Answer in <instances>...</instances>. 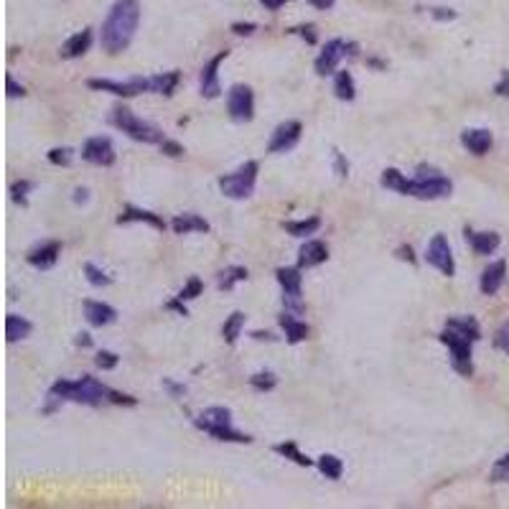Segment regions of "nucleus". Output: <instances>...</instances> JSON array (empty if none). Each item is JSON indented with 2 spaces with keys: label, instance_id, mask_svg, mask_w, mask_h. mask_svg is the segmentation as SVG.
Returning a JSON list of instances; mask_svg holds the SVG:
<instances>
[{
  "label": "nucleus",
  "instance_id": "nucleus-17",
  "mask_svg": "<svg viewBox=\"0 0 509 509\" xmlns=\"http://www.w3.org/2000/svg\"><path fill=\"white\" fill-rule=\"evenodd\" d=\"M504 280H507V260L489 262V265L484 267L481 280H479V291L484 296H496L499 288L504 286Z\"/></svg>",
  "mask_w": 509,
  "mask_h": 509
},
{
  "label": "nucleus",
  "instance_id": "nucleus-1",
  "mask_svg": "<svg viewBox=\"0 0 509 509\" xmlns=\"http://www.w3.org/2000/svg\"><path fill=\"white\" fill-rule=\"evenodd\" d=\"M140 23V3L138 0H117L110 8L107 18L102 21L100 44L107 54H122L133 44V36Z\"/></svg>",
  "mask_w": 509,
  "mask_h": 509
},
{
  "label": "nucleus",
  "instance_id": "nucleus-19",
  "mask_svg": "<svg viewBox=\"0 0 509 509\" xmlns=\"http://www.w3.org/2000/svg\"><path fill=\"white\" fill-rule=\"evenodd\" d=\"M461 146L471 153V156H486L494 146V135L484 127H469L461 133Z\"/></svg>",
  "mask_w": 509,
  "mask_h": 509
},
{
  "label": "nucleus",
  "instance_id": "nucleus-57",
  "mask_svg": "<svg viewBox=\"0 0 509 509\" xmlns=\"http://www.w3.org/2000/svg\"><path fill=\"white\" fill-rule=\"evenodd\" d=\"M308 3H311L313 8H318V11H329V8L334 6L337 0H308Z\"/></svg>",
  "mask_w": 509,
  "mask_h": 509
},
{
  "label": "nucleus",
  "instance_id": "nucleus-33",
  "mask_svg": "<svg viewBox=\"0 0 509 509\" xmlns=\"http://www.w3.org/2000/svg\"><path fill=\"white\" fill-rule=\"evenodd\" d=\"M273 451L278 453V456H283V458H288V461H293V464H298V466H303V469H308V466H313V461L305 453H300V448L293 440H283V443H275L273 445Z\"/></svg>",
  "mask_w": 509,
  "mask_h": 509
},
{
  "label": "nucleus",
  "instance_id": "nucleus-15",
  "mask_svg": "<svg viewBox=\"0 0 509 509\" xmlns=\"http://www.w3.org/2000/svg\"><path fill=\"white\" fill-rule=\"evenodd\" d=\"M227 57H229V51L224 49L204 64L201 74H199V92H201V97H206V100H216V97L222 95V84H219V66H222V62Z\"/></svg>",
  "mask_w": 509,
  "mask_h": 509
},
{
  "label": "nucleus",
  "instance_id": "nucleus-23",
  "mask_svg": "<svg viewBox=\"0 0 509 509\" xmlns=\"http://www.w3.org/2000/svg\"><path fill=\"white\" fill-rule=\"evenodd\" d=\"M280 326H283V331H286V341L288 344H300V341H305L308 339V334H311V329H308V324L305 321H300V318H296V313H291V311H286V313H280Z\"/></svg>",
  "mask_w": 509,
  "mask_h": 509
},
{
  "label": "nucleus",
  "instance_id": "nucleus-39",
  "mask_svg": "<svg viewBox=\"0 0 509 509\" xmlns=\"http://www.w3.org/2000/svg\"><path fill=\"white\" fill-rule=\"evenodd\" d=\"M201 293H204V283H201V278H197V275H191V278L184 283V288H181V293H178V298H181V300H194V298H199Z\"/></svg>",
  "mask_w": 509,
  "mask_h": 509
},
{
  "label": "nucleus",
  "instance_id": "nucleus-45",
  "mask_svg": "<svg viewBox=\"0 0 509 509\" xmlns=\"http://www.w3.org/2000/svg\"><path fill=\"white\" fill-rule=\"evenodd\" d=\"M160 151H163V156H168V158H181V156H184V146L171 138H165L163 143H160Z\"/></svg>",
  "mask_w": 509,
  "mask_h": 509
},
{
  "label": "nucleus",
  "instance_id": "nucleus-30",
  "mask_svg": "<svg viewBox=\"0 0 509 509\" xmlns=\"http://www.w3.org/2000/svg\"><path fill=\"white\" fill-rule=\"evenodd\" d=\"M334 95H337V100H341V102H354L356 84H354L351 71H337V76H334Z\"/></svg>",
  "mask_w": 509,
  "mask_h": 509
},
{
  "label": "nucleus",
  "instance_id": "nucleus-29",
  "mask_svg": "<svg viewBox=\"0 0 509 509\" xmlns=\"http://www.w3.org/2000/svg\"><path fill=\"white\" fill-rule=\"evenodd\" d=\"M445 329H453L458 331L461 337L471 339V341H479L481 339V326L474 316H451L445 321Z\"/></svg>",
  "mask_w": 509,
  "mask_h": 509
},
{
  "label": "nucleus",
  "instance_id": "nucleus-52",
  "mask_svg": "<svg viewBox=\"0 0 509 509\" xmlns=\"http://www.w3.org/2000/svg\"><path fill=\"white\" fill-rule=\"evenodd\" d=\"M184 303H186V300H181V298L176 296L173 300H168V303H165V308H168V311H176L178 316H189V308H186Z\"/></svg>",
  "mask_w": 509,
  "mask_h": 509
},
{
  "label": "nucleus",
  "instance_id": "nucleus-36",
  "mask_svg": "<svg viewBox=\"0 0 509 509\" xmlns=\"http://www.w3.org/2000/svg\"><path fill=\"white\" fill-rule=\"evenodd\" d=\"M275 385H278V377H275V372H270V369L255 372V375L250 377V387H252L255 392H270V390H275Z\"/></svg>",
  "mask_w": 509,
  "mask_h": 509
},
{
  "label": "nucleus",
  "instance_id": "nucleus-51",
  "mask_svg": "<svg viewBox=\"0 0 509 509\" xmlns=\"http://www.w3.org/2000/svg\"><path fill=\"white\" fill-rule=\"evenodd\" d=\"M494 92L499 97H509V69L502 71V76H499V82L494 84Z\"/></svg>",
  "mask_w": 509,
  "mask_h": 509
},
{
  "label": "nucleus",
  "instance_id": "nucleus-13",
  "mask_svg": "<svg viewBox=\"0 0 509 509\" xmlns=\"http://www.w3.org/2000/svg\"><path fill=\"white\" fill-rule=\"evenodd\" d=\"M341 59H346V41L344 38H331V41H326V46L316 57V62H313V69H316L318 76L337 74Z\"/></svg>",
  "mask_w": 509,
  "mask_h": 509
},
{
  "label": "nucleus",
  "instance_id": "nucleus-46",
  "mask_svg": "<svg viewBox=\"0 0 509 509\" xmlns=\"http://www.w3.org/2000/svg\"><path fill=\"white\" fill-rule=\"evenodd\" d=\"M291 33H296V36H300V38H303V41H305V44H311V46L318 41V36H316V28H313L311 23H308V25H298V28H293Z\"/></svg>",
  "mask_w": 509,
  "mask_h": 509
},
{
  "label": "nucleus",
  "instance_id": "nucleus-48",
  "mask_svg": "<svg viewBox=\"0 0 509 509\" xmlns=\"http://www.w3.org/2000/svg\"><path fill=\"white\" fill-rule=\"evenodd\" d=\"M163 390H165V392H168V394H171V397H176V400H178V397H184V394H186V385H181V382L168 380V377H165V380H163Z\"/></svg>",
  "mask_w": 509,
  "mask_h": 509
},
{
  "label": "nucleus",
  "instance_id": "nucleus-11",
  "mask_svg": "<svg viewBox=\"0 0 509 509\" xmlns=\"http://www.w3.org/2000/svg\"><path fill=\"white\" fill-rule=\"evenodd\" d=\"M426 262L431 267H435L438 273H443L445 278H453L456 275V260H453V250L451 242L445 235H433L431 242L426 247Z\"/></svg>",
  "mask_w": 509,
  "mask_h": 509
},
{
  "label": "nucleus",
  "instance_id": "nucleus-55",
  "mask_svg": "<svg viewBox=\"0 0 509 509\" xmlns=\"http://www.w3.org/2000/svg\"><path fill=\"white\" fill-rule=\"evenodd\" d=\"M74 344L76 346H82V349H92V337H89L87 331H82V334H76L74 337Z\"/></svg>",
  "mask_w": 509,
  "mask_h": 509
},
{
  "label": "nucleus",
  "instance_id": "nucleus-40",
  "mask_svg": "<svg viewBox=\"0 0 509 509\" xmlns=\"http://www.w3.org/2000/svg\"><path fill=\"white\" fill-rule=\"evenodd\" d=\"M95 364H97V369H102V372H110V369H115L120 364V354H115V351H110V349H100L95 354Z\"/></svg>",
  "mask_w": 509,
  "mask_h": 509
},
{
  "label": "nucleus",
  "instance_id": "nucleus-21",
  "mask_svg": "<svg viewBox=\"0 0 509 509\" xmlns=\"http://www.w3.org/2000/svg\"><path fill=\"white\" fill-rule=\"evenodd\" d=\"M329 260V247L321 240H305L303 247L298 250V267L308 270V267H318Z\"/></svg>",
  "mask_w": 509,
  "mask_h": 509
},
{
  "label": "nucleus",
  "instance_id": "nucleus-5",
  "mask_svg": "<svg viewBox=\"0 0 509 509\" xmlns=\"http://www.w3.org/2000/svg\"><path fill=\"white\" fill-rule=\"evenodd\" d=\"M451 191H453L451 178L445 176L440 168H435V165H418L410 197L423 199V201H435V199L451 197Z\"/></svg>",
  "mask_w": 509,
  "mask_h": 509
},
{
  "label": "nucleus",
  "instance_id": "nucleus-26",
  "mask_svg": "<svg viewBox=\"0 0 509 509\" xmlns=\"http://www.w3.org/2000/svg\"><path fill=\"white\" fill-rule=\"evenodd\" d=\"M33 334V324L25 316H18V313H8L6 316V339L8 344L23 341Z\"/></svg>",
  "mask_w": 509,
  "mask_h": 509
},
{
  "label": "nucleus",
  "instance_id": "nucleus-6",
  "mask_svg": "<svg viewBox=\"0 0 509 509\" xmlns=\"http://www.w3.org/2000/svg\"><path fill=\"white\" fill-rule=\"evenodd\" d=\"M257 173H260L257 160H245L235 173H224V176L216 181V186H219V191H222L227 199L242 201V199H250L255 194Z\"/></svg>",
  "mask_w": 509,
  "mask_h": 509
},
{
  "label": "nucleus",
  "instance_id": "nucleus-4",
  "mask_svg": "<svg viewBox=\"0 0 509 509\" xmlns=\"http://www.w3.org/2000/svg\"><path fill=\"white\" fill-rule=\"evenodd\" d=\"M110 122H112L120 133H125L130 140H138V143H146V146H160L165 140L163 130L156 127L153 122L143 120L125 105H117V107L110 112Z\"/></svg>",
  "mask_w": 509,
  "mask_h": 509
},
{
  "label": "nucleus",
  "instance_id": "nucleus-10",
  "mask_svg": "<svg viewBox=\"0 0 509 509\" xmlns=\"http://www.w3.org/2000/svg\"><path fill=\"white\" fill-rule=\"evenodd\" d=\"M227 112L240 125L252 122L255 117V92L250 84H232L227 92Z\"/></svg>",
  "mask_w": 509,
  "mask_h": 509
},
{
  "label": "nucleus",
  "instance_id": "nucleus-9",
  "mask_svg": "<svg viewBox=\"0 0 509 509\" xmlns=\"http://www.w3.org/2000/svg\"><path fill=\"white\" fill-rule=\"evenodd\" d=\"M275 278H278V286L283 288V305H286V311L291 313L303 311V303H300V296H303L300 267H278Z\"/></svg>",
  "mask_w": 509,
  "mask_h": 509
},
{
  "label": "nucleus",
  "instance_id": "nucleus-56",
  "mask_svg": "<svg viewBox=\"0 0 509 509\" xmlns=\"http://www.w3.org/2000/svg\"><path fill=\"white\" fill-rule=\"evenodd\" d=\"M262 6H265V11H280V8L286 6L288 0H260Z\"/></svg>",
  "mask_w": 509,
  "mask_h": 509
},
{
  "label": "nucleus",
  "instance_id": "nucleus-42",
  "mask_svg": "<svg viewBox=\"0 0 509 509\" xmlns=\"http://www.w3.org/2000/svg\"><path fill=\"white\" fill-rule=\"evenodd\" d=\"M491 481H509V453H504L494 466H491Z\"/></svg>",
  "mask_w": 509,
  "mask_h": 509
},
{
  "label": "nucleus",
  "instance_id": "nucleus-12",
  "mask_svg": "<svg viewBox=\"0 0 509 509\" xmlns=\"http://www.w3.org/2000/svg\"><path fill=\"white\" fill-rule=\"evenodd\" d=\"M82 160H87V163L92 165H100V168H110V165L117 160L112 140H110L107 135H92V138H87L82 146Z\"/></svg>",
  "mask_w": 509,
  "mask_h": 509
},
{
  "label": "nucleus",
  "instance_id": "nucleus-59",
  "mask_svg": "<svg viewBox=\"0 0 509 509\" xmlns=\"http://www.w3.org/2000/svg\"><path fill=\"white\" fill-rule=\"evenodd\" d=\"M252 339H257V341H275V337L270 331H255Z\"/></svg>",
  "mask_w": 509,
  "mask_h": 509
},
{
  "label": "nucleus",
  "instance_id": "nucleus-35",
  "mask_svg": "<svg viewBox=\"0 0 509 509\" xmlns=\"http://www.w3.org/2000/svg\"><path fill=\"white\" fill-rule=\"evenodd\" d=\"M316 466L326 479H331V481L341 479V474H344V461L339 456H334V453H324V456H318Z\"/></svg>",
  "mask_w": 509,
  "mask_h": 509
},
{
  "label": "nucleus",
  "instance_id": "nucleus-25",
  "mask_svg": "<svg viewBox=\"0 0 509 509\" xmlns=\"http://www.w3.org/2000/svg\"><path fill=\"white\" fill-rule=\"evenodd\" d=\"M171 229L176 235H191V232H209V222L204 219V216L194 214V211H186V214H176L171 219Z\"/></svg>",
  "mask_w": 509,
  "mask_h": 509
},
{
  "label": "nucleus",
  "instance_id": "nucleus-27",
  "mask_svg": "<svg viewBox=\"0 0 509 509\" xmlns=\"http://www.w3.org/2000/svg\"><path fill=\"white\" fill-rule=\"evenodd\" d=\"M380 184L390 191H397L402 197H410V191H413V178H407L405 173L397 171V168H385Z\"/></svg>",
  "mask_w": 509,
  "mask_h": 509
},
{
  "label": "nucleus",
  "instance_id": "nucleus-53",
  "mask_svg": "<svg viewBox=\"0 0 509 509\" xmlns=\"http://www.w3.org/2000/svg\"><path fill=\"white\" fill-rule=\"evenodd\" d=\"M431 16L435 21H453L456 18V11H451V8H433Z\"/></svg>",
  "mask_w": 509,
  "mask_h": 509
},
{
  "label": "nucleus",
  "instance_id": "nucleus-18",
  "mask_svg": "<svg viewBox=\"0 0 509 509\" xmlns=\"http://www.w3.org/2000/svg\"><path fill=\"white\" fill-rule=\"evenodd\" d=\"M130 222L151 224L153 229H160V232H163L165 227H171V222H165L163 216L156 214V211H151V209H140V206H133V204H127L125 209L120 211V216H117V224H130Z\"/></svg>",
  "mask_w": 509,
  "mask_h": 509
},
{
  "label": "nucleus",
  "instance_id": "nucleus-31",
  "mask_svg": "<svg viewBox=\"0 0 509 509\" xmlns=\"http://www.w3.org/2000/svg\"><path fill=\"white\" fill-rule=\"evenodd\" d=\"M245 321H247V316H245L242 311L229 313V316L224 318V324H222L224 341H227V344H237V339L242 337V329H245Z\"/></svg>",
  "mask_w": 509,
  "mask_h": 509
},
{
  "label": "nucleus",
  "instance_id": "nucleus-47",
  "mask_svg": "<svg viewBox=\"0 0 509 509\" xmlns=\"http://www.w3.org/2000/svg\"><path fill=\"white\" fill-rule=\"evenodd\" d=\"M334 168H337V176H339V178H346V176H349V160L344 158V153L334 151Z\"/></svg>",
  "mask_w": 509,
  "mask_h": 509
},
{
  "label": "nucleus",
  "instance_id": "nucleus-41",
  "mask_svg": "<svg viewBox=\"0 0 509 509\" xmlns=\"http://www.w3.org/2000/svg\"><path fill=\"white\" fill-rule=\"evenodd\" d=\"M46 158H49L51 165H69L71 158H74V151L66 148V146H62V148L57 146V148H51V151L46 153Z\"/></svg>",
  "mask_w": 509,
  "mask_h": 509
},
{
  "label": "nucleus",
  "instance_id": "nucleus-24",
  "mask_svg": "<svg viewBox=\"0 0 509 509\" xmlns=\"http://www.w3.org/2000/svg\"><path fill=\"white\" fill-rule=\"evenodd\" d=\"M89 49H92V31L82 28L79 33H74V36H69L64 41L59 54H62V59H79L84 57Z\"/></svg>",
  "mask_w": 509,
  "mask_h": 509
},
{
  "label": "nucleus",
  "instance_id": "nucleus-43",
  "mask_svg": "<svg viewBox=\"0 0 509 509\" xmlns=\"http://www.w3.org/2000/svg\"><path fill=\"white\" fill-rule=\"evenodd\" d=\"M494 346L509 356V321H504V324L499 326V329H496V334H494Z\"/></svg>",
  "mask_w": 509,
  "mask_h": 509
},
{
  "label": "nucleus",
  "instance_id": "nucleus-2",
  "mask_svg": "<svg viewBox=\"0 0 509 509\" xmlns=\"http://www.w3.org/2000/svg\"><path fill=\"white\" fill-rule=\"evenodd\" d=\"M110 390L105 382H100L97 377L82 375L79 380H57L49 387L46 397H54L64 405V402H79L87 407H100L105 402H110Z\"/></svg>",
  "mask_w": 509,
  "mask_h": 509
},
{
  "label": "nucleus",
  "instance_id": "nucleus-20",
  "mask_svg": "<svg viewBox=\"0 0 509 509\" xmlns=\"http://www.w3.org/2000/svg\"><path fill=\"white\" fill-rule=\"evenodd\" d=\"M84 318H87L89 326L102 329V326H110L117 321V311L110 303H102V300H84Z\"/></svg>",
  "mask_w": 509,
  "mask_h": 509
},
{
  "label": "nucleus",
  "instance_id": "nucleus-8",
  "mask_svg": "<svg viewBox=\"0 0 509 509\" xmlns=\"http://www.w3.org/2000/svg\"><path fill=\"white\" fill-rule=\"evenodd\" d=\"M87 87L95 89V92H107V95L130 100V97H138V95L151 92V76H130V79H125V82H120V79H102V76H92V79H87Z\"/></svg>",
  "mask_w": 509,
  "mask_h": 509
},
{
  "label": "nucleus",
  "instance_id": "nucleus-34",
  "mask_svg": "<svg viewBox=\"0 0 509 509\" xmlns=\"http://www.w3.org/2000/svg\"><path fill=\"white\" fill-rule=\"evenodd\" d=\"M247 267L242 265H229L224 267L222 273H219V278H216V286L222 288V291H232V288L237 286V283H242V280H247Z\"/></svg>",
  "mask_w": 509,
  "mask_h": 509
},
{
  "label": "nucleus",
  "instance_id": "nucleus-58",
  "mask_svg": "<svg viewBox=\"0 0 509 509\" xmlns=\"http://www.w3.org/2000/svg\"><path fill=\"white\" fill-rule=\"evenodd\" d=\"M87 199H89L87 189H76L74 191V204H87Z\"/></svg>",
  "mask_w": 509,
  "mask_h": 509
},
{
  "label": "nucleus",
  "instance_id": "nucleus-7",
  "mask_svg": "<svg viewBox=\"0 0 509 509\" xmlns=\"http://www.w3.org/2000/svg\"><path fill=\"white\" fill-rule=\"evenodd\" d=\"M440 344L443 346H448V351H451V369L453 372H458L461 377H471L474 375V362H471V349H474V341L466 337H461L458 331L453 329H445L438 334Z\"/></svg>",
  "mask_w": 509,
  "mask_h": 509
},
{
  "label": "nucleus",
  "instance_id": "nucleus-44",
  "mask_svg": "<svg viewBox=\"0 0 509 509\" xmlns=\"http://www.w3.org/2000/svg\"><path fill=\"white\" fill-rule=\"evenodd\" d=\"M110 405L135 407V405H138V397H133V394L120 392V390H110Z\"/></svg>",
  "mask_w": 509,
  "mask_h": 509
},
{
  "label": "nucleus",
  "instance_id": "nucleus-22",
  "mask_svg": "<svg viewBox=\"0 0 509 509\" xmlns=\"http://www.w3.org/2000/svg\"><path fill=\"white\" fill-rule=\"evenodd\" d=\"M464 237H466V242H469V247L476 255H491L499 245H502V237L496 235V232H476V229L466 227Z\"/></svg>",
  "mask_w": 509,
  "mask_h": 509
},
{
  "label": "nucleus",
  "instance_id": "nucleus-3",
  "mask_svg": "<svg viewBox=\"0 0 509 509\" xmlns=\"http://www.w3.org/2000/svg\"><path fill=\"white\" fill-rule=\"evenodd\" d=\"M194 426L199 431H204L206 435H211L214 440H222V443H250V435L235 428L232 423V410L224 405H211L206 410L194 418Z\"/></svg>",
  "mask_w": 509,
  "mask_h": 509
},
{
  "label": "nucleus",
  "instance_id": "nucleus-54",
  "mask_svg": "<svg viewBox=\"0 0 509 509\" xmlns=\"http://www.w3.org/2000/svg\"><path fill=\"white\" fill-rule=\"evenodd\" d=\"M394 252H397V257H400V260H407L410 262V265H415V252H413V247H410V245H400V247L394 250Z\"/></svg>",
  "mask_w": 509,
  "mask_h": 509
},
{
  "label": "nucleus",
  "instance_id": "nucleus-16",
  "mask_svg": "<svg viewBox=\"0 0 509 509\" xmlns=\"http://www.w3.org/2000/svg\"><path fill=\"white\" fill-rule=\"evenodd\" d=\"M59 255H62V242L46 240V242H41V245H36V247L28 250L25 262L31 267H36V270H49V267L57 265Z\"/></svg>",
  "mask_w": 509,
  "mask_h": 509
},
{
  "label": "nucleus",
  "instance_id": "nucleus-38",
  "mask_svg": "<svg viewBox=\"0 0 509 509\" xmlns=\"http://www.w3.org/2000/svg\"><path fill=\"white\" fill-rule=\"evenodd\" d=\"M31 191H33L31 181L21 178V181H16V184L11 186V199L16 204H21V206H28V194H31Z\"/></svg>",
  "mask_w": 509,
  "mask_h": 509
},
{
  "label": "nucleus",
  "instance_id": "nucleus-37",
  "mask_svg": "<svg viewBox=\"0 0 509 509\" xmlns=\"http://www.w3.org/2000/svg\"><path fill=\"white\" fill-rule=\"evenodd\" d=\"M84 278H87L89 286H95V288L112 286V278H110L100 265H95V262H87V265H84Z\"/></svg>",
  "mask_w": 509,
  "mask_h": 509
},
{
  "label": "nucleus",
  "instance_id": "nucleus-14",
  "mask_svg": "<svg viewBox=\"0 0 509 509\" xmlns=\"http://www.w3.org/2000/svg\"><path fill=\"white\" fill-rule=\"evenodd\" d=\"M300 135H303V125L298 120H286L280 122L273 130L270 140H267V153H288L298 146Z\"/></svg>",
  "mask_w": 509,
  "mask_h": 509
},
{
  "label": "nucleus",
  "instance_id": "nucleus-32",
  "mask_svg": "<svg viewBox=\"0 0 509 509\" xmlns=\"http://www.w3.org/2000/svg\"><path fill=\"white\" fill-rule=\"evenodd\" d=\"M283 229L291 237H311L321 229V219L318 216H308V219H298V222H283Z\"/></svg>",
  "mask_w": 509,
  "mask_h": 509
},
{
  "label": "nucleus",
  "instance_id": "nucleus-60",
  "mask_svg": "<svg viewBox=\"0 0 509 509\" xmlns=\"http://www.w3.org/2000/svg\"><path fill=\"white\" fill-rule=\"evenodd\" d=\"M369 66H375V69H385V62H380V59H367Z\"/></svg>",
  "mask_w": 509,
  "mask_h": 509
},
{
  "label": "nucleus",
  "instance_id": "nucleus-28",
  "mask_svg": "<svg viewBox=\"0 0 509 509\" xmlns=\"http://www.w3.org/2000/svg\"><path fill=\"white\" fill-rule=\"evenodd\" d=\"M178 82H181V74H178L176 69L160 71V74H153V76H151V95L171 97L173 92H176Z\"/></svg>",
  "mask_w": 509,
  "mask_h": 509
},
{
  "label": "nucleus",
  "instance_id": "nucleus-50",
  "mask_svg": "<svg viewBox=\"0 0 509 509\" xmlns=\"http://www.w3.org/2000/svg\"><path fill=\"white\" fill-rule=\"evenodd\" d=\"M255 31H257V23H232L235 36H252Z\"/></svg>",
  "mask_w": 509,
  "mask_h": 509
},
{
  "label": "nucleus",
  "instance_id": "nucleus-49",
  "mask_svg": "<svg viewBox=\"0 0 509 509\" xmlns=\"http://www.w3.org/2000/svg\"><path fill=\"white\" fill-rule=\"evenodd\" d=\"M6 95L11 97V100H13V97H23L25 95V87L16 82V79H13V74L6 76Z\"/></svg>",
  "mask_w": 509,
  "mask_h": 509
}]
</instances>
